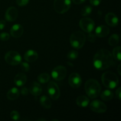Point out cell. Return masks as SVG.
I'll list each match as a JSON object with an SVG mask.
<instances>
[{"instance_id": "1", "label": "cell", "mask_w": 121, "mask_h": 121, "mask_svg": "<svg viewBox=\"0 0 121 121\" xmlns=\"http://www.w3.org/2000/svg\"><path fill=\"white\" fill-rule=\"evenodd\" d=\"M113 61V56L109 51L100 49L94 56L93 63L96 69L104 70L112 66Z\"/></svg>"}, {"instance_id": "2", "label": "cell", "mask_w": 121, "mask_h": 121, "mask_svg": "<svg viewBox=\"0 0 121 121\" xmlns=\"http://www.w3.org/2000/svg\"><path fill=\"white\" fill-rule=\"evenodd\" d=\"M86 94L91 99L98 98L101 92V86L96 80L90 79L86 81L85 85Z\"/></svg>"}, {"instance_id": "3", "label": "cell", "mask_w": 121, "mask_h": 121, "mask_svg": "<svg viewBox=\"0 0 121 121\" xmlns=\"http://www.w3.org/2000/svg\"><path fill=\"white\" fill-rule=\"evenodd\" d=\"M102 82L107 88L114 89L119 84V79L115 73L106 72L102 76Z\"/></svg>"}, {"instance_id": "4", "label": "cell", "mask_w": 121, "mask_h": 121, "mask_svg": "<svg viewBox=\"0 0 121 121\" xmlns=\"http://www.w3.org/2000/svg\"><path fill=\"white\" fill-rule=\"evenodd\" d=\"M86 35L83 32L76 31L72 33L70 38V42L72 47L76 49L83 47L86 42Z\"/></svg>"}, {"instance_id": "5", "label": "cell", "mask_w": 121, "mask_h": 121, "mask_svg": "<svg viewBox=\"0 0 121 121\" xmlns=\"http://www.w3.org/2000/svg\"><path fill=\"white\" fill-rule=\"evenodd\" d=\"M71 6V0H54V9L59 14L68 11Z\"/></svg>"}, {"instance_id": "6", "label": "cell", "mask_w": 121, "mask_h": 121, "mask_svg": "<svg viewBox=\"0 0 121 121\" xmlns=\"http://www.w3.org/2000/svg\"><path fill=\"white\" fill-rule=\"evenodd\" d=\"M5 60L11 66H16L21 62V57L16 51H9L5 56Z\"/></svg>"}, {"instance_id": "7", "label": "cell", "mask_w": 121, "mask_h": 121, "mask_svg": "<svg viewBox=\"0 0 121 121\" xmlns=\"http://www.w3.org/2000/svg\"><path fill=\"white\" fill-rule=\"evenodd\" d=\"M67 74V69L63 66H58L54 68L52 72V76L57 81L62 80L66 78Z\"/></svg>"}, {"instance_id": "8", "label": "cell", "mask_w": 121, "mask_h": 121, "mask_svg": "<svg viewBox=\"0 0 121 121\" xmlns=\"http://www.w3.org/2000/svg\"><path fill=\"white\" fill-rule=\"evenodd\" d=\"M48 95L53 100H57L60 96V91L58 85L54 82L50 81L47 86Z\"/></svg>"}, {"instance_id": "9", "label": "cell", "mask_w": 121, "mask_h": 121, "mask_svg": "<svg viewBox=\"0 0 121 121\" xmlns=\"http://www.w3.org/2000/svg\"><path fill=\"white\" fill-rule=\"evenodd\" d=\"M79 26L81 29L86 33H91L95 27V22L89 18H83L79 22Z\"/></svg>"}, {"instance_id": "10", "label": "cell", "mask_w": 121, "mask_h": 121, "mask_svg": "<svg viewBox=\"0 0 121 121\" xmlns=\"http://www.w3.org/2000/svg\"><path fill=\"white\" fill-rule=\"evenodd\" d=\"M90 108L92 111L98 113H104L107 110L106 105L99 100H93L90 105Z\"/></svg>"}, {"instance_id": "11", "label": "cell", "mask_w": 121, "mask_h": 121, "mask_svg": "<svg viewBox=\"0 0 121 121\" xmlns=\"http://www.w3.org/2000/svg\"><path fill=\"white\" fill-rule=\"evenodd\" d=\"M68 81L70 86L74 89L79 88L81 86L82 82L81 77L77 73H72L69 78Z\"/></svg>"}, {"instance_id": "12", "label": "cell", "mask_w": 121, "mask_h": 121, "mask_svg": "<svg viewBox=\"0 0 121 121\" xmlns=\"http://www.w3.org/2000/svg\"><path fill=\"white\" fill-rule=\"evenodd\" d=\"M18 17V10L15 7H10L7 9L5 17L7 21L12 22L15 21Z\"/></svg>"}, {"instance_id": "13", "label": "cell", "mask_w": 121, "mask_h": 121, "mask_svg": "<svg viewBox=\"0 0 121 121\" xmlns=\"http://www.w3.org/2000/svg\"><path fill=\"white\" fill-rule=\"evenodd\" d=\"M105 21L108 26L111 27H116L118 26L119 20L114 13H109L105 16Z\"/></svg>"}, {"instance_id": "14", "label": "cell", "mask_w": 121, "mask_h": 121, "mask_svg": "<svg viewBox=\"0 0 121 121\" xmlns=\"http://www.w3.org/2000/svg\"><path fill=\"white\" fill-rule=\"evenodd\" d=\"M24 29L21 24H14L12 26L10 30V34L11 36L14 38H19L22 36L23 34Z\"/></svg>"}, {"instance_id": "15", "label": "cell", "mask_w": 121, "mask_h": 121, "mask_svg": "<svg viewBox=\"0 0 121 121\" xmlns=\"http://www.w3.org/2000/svg\"><path fill=\"white\" fill-rule=\"evenodd\" d=\"M110 33V30L107 26L101 25L96 28L95 34L99 37H105L109 35Z\"/></svg>"}, {"instance_id": "16", "label": "cell", "mask_w": 121, "mask_h": 121, "mask_svg": "<svg viewBox=\"0 0 121 121\" xmlns=\"http://www.w3.org/2000/svg\"><path fill=\"white\" fill-rule=\"evenodd\" d=\"M24 57L25 60L28 62H34L37 60L38 53L33 50H28L25 53Z\"/></svg>"}, {"instance_id": "17", "label": "cell", "mask_w": 121, "mask_h": 121, "mask_svg": "<svg viewBox=\"0 0 121 121\" xmlns=\"http://www.w3.org/2000/svg\"><path fill=\"white\" fill-rule=\"evenodd\" d=\"M29 91L33 95L35 96H38L42 92V87L40 84L34 82L31 85Z\"/></svg>"}, {"instance_id": "18", "label": "cell", "mask_w": 121, "mask_h": 121, "mask_svg": "<svg viewBox=\"0 0 121 121\" xmlns=\"http://www.w3.org/2000/svg\"><path fill=\"white\" fill-rule=\"evenodd\" d=\"M27 82V76L22 73L17 74L14 78V83L17 86H22Z\"/></svg>"}, {"instance_id": "19", "label": "cell", "mask_w": 121, "mask_h": 121, "mask_svg": "<svg viewBox=\"0 0 121 121\" xmlns=\"http://www.w3.org/2000/svg\"><path fill=\"white\" fill-rule=\"evenodd\" d=\"M20 91L16 87H13L11 89L7 94V97L8 99L9 100H15V99H17L20 96Z\"/></svg>"}, {"instance_id": "20", "label": "cell", "mask_w": 121, "mask_h": 121, "mask_svg": "<svg viewBox=\"0 0 121 121\" xmlns=\"http://www.w3.org/2000/svg\"><path fill=\"white\" fill-rule=\"evenodd\" d=\"M76 104L80 107L86 108L89 104V99L86 96H80L76 99Z\"/></svg>"}, {"instance_id": "21", "label": "cell", "mask_w": 121, "mask_h": 121, "mask_svg": "<svg viewBox=\"0 0 121 121\" xmlns=\"http://www.w3.org/2000/svg\"><path fill=\"white\" fill-rule=\"evenodd\" d=\"M40 103L41 106L46 109H50L52 107V102L50 99L46 96L44 95L40 98Z\"/></svg>"}, {"instance_id": "22", "label": "cell", "mask_w": 121, "mask_h": 121, "mask_svg": "<svg viewBox=\"0 0 121 121\" xmlns=\"http://www.w3.org/2000/svg\"><path fill=\"white\" fill-rule=\"evenodd\" d=\"M100 98L104 101H109L113 99V93L109 90H105L101 93Z\"/></svg>"}, {"instance_id": "23", "label": "cell", "mask_w": 121, "mask_h": 121, "mask_svg": "<svg viewBox=\"0 0 121 121\" xmlns=\"http://www.w3.org/2000/svg\"><path fill=\"white\" fill-rule=\"evenodd\" d=\"M109 44L111 46H116L119 42V36L118 34H112L108 40Z\"/></svg>"}, {"instance_id": "24", "label": "cell", "mask_w": 121, "mask_h": 121, "mask_svg": "<svg viewBox=\"0 0 121 121\" xmlns=\"http://www.w3.org/2000/svg\"><path fill=\"white\" fill-rule=\"evenodd\" d=\"M50 79V76L49 74L47 73H43L40 74V75L38 76L37 80L41 83H46L48 82Z\"/></svg>"}, {"instance_id": "25", "label": "cell", "mask_w": 121, "mask_h": 121, "mask_svg": "<svg viewBox=\"0 0 121 121\" xmlns=\"http://www.w3.org/2000/svg\"><path fill=\"white\" fill-rule=\"evenodd\" d=\"M121 48L120 46H117L115 47L113 50V56L115 59L121 61Z\"/></svg>"}, {"instance_id": "26", "label": "cell", "mask_w": 121, "mask_h": 121, "mask_svg": "<svg viewBox=\"0 0 121 121\" xmlns=\"http://www.w3.org/2000/svg\"><path fill=\"white\" fill-rule=\"evenodd\" d=\"M92 7L90 5H86L85 7H84L83 8H82L81 11V14L82 16L86 17L89 15L90 14L92 13Z\"/></svg>"}, {"instance_id": "27", "label": "cell", "mask_w": 121, "mask_h": 121, "mask_svg": "<svg viewBox=\"0 0 121 121\" xmlns=\"http://www.w3.org/2000/svg\"><path fill=\"white\" fill-rule=\"evenodd\" d=\"M79 53L76 50H71L68 53L67 57L70 60H74L78 57Z\"/></svg>"}, {"instance_id": "28", "label": "cell", "mask_w": 121, "mask_h": 121, "mask_svg": "<svg viewBox=\"0 0 121 121\" xmlns=\"http://www.w3.org/2000/svg\"><path fill=\"white\" fill-rule=\"evenodd\" d=\"M10 117L14 121H18L20 119V116L17 111H13L10 113Z\"/></svg>"}, {"instance_id": "29", "label": "cell", "mask_w": 121, "mask_h": 121, "mask_svg": "<svg viewBox=\"0 0 121 121\" xmlns=\"http://www.w3.org/2000/svg\"><path fill=\"white\" fill-rule=\"evenodd\" d=\"M10 35L7 33H2L0 34V40L3 41H7L9 39Z\"/></svg>"}, {"instance_id": "30", "label": "cell", "mask_w": 121, "mask_h": 121, "mask_svg": "<svg viewBox=\"0 0 121 121\" xmlns=\"http://www.w3.org/2000/svg\"><path fill=\"white\" fill-rule=\"evenodd\" d=\"M20 64L22 70L24 72H28L30 70V65L28 63L26 62H21Z\"/></svg>"}, {"instance_id": "31", "label": "cell", "mask_w": 121, "mask_h": 121, "mask_svg": "<svg viewBox=\"0 0 121 121\" xmlns=\"http://www.w3.org/2000/svg\"><path fill=\"white\" fill-rule=\"evenodd\" d=\"M30 0H16V2L18 5L20 7H23L28 4Z\"/></svg>"}, {"instance_id": "32", "label": "cell", "mask_w": 121, "mask_h": 121, "mask_svg": "<svg viewBox=\"0 0 121 121\" xmlns=\"http://www.w3.org/2000/svg\"><path fill=\"white\" fill-rule=\"evenodd\" d=\"M87 39H88L89 41H90L91 43H94L96 39V34L89 33V34L88 35Z\"/></svg>"}, {"instance_id": "33", "label": "cell", "mask_w": 121, "mask_h": 121, "mask_svg": "<svg viewBox=\"0 0 121 121\" xmlns=\"http://www.w3.org/2000/svg\"><path fill=\"white\" fill-rule=\"evenodd\" d=\"M102 0H90V2L92 5L94 6H98L101 2Z\"/></svg>"}, {"instance_id": "34", "label": "cell", "mask_w": 121, "mask_h": 121, "mask_svg": "<svg viewBox=\"0 0 121 121\" xmlns=\"http://www.w3.org/2000/svg\"><path fill=\"white\" fill-rule=\"evenodd\" d=\"M116 96L119 100H121V88L120 87H118L116 91Z\"/></svg>"}, {"instance_id": "35", "label": "cell", "mask_w": 121, "mask_h": 121, "mask_svg": "<svg viewBox=\"0 0 121 121\" xmlns=\"http://www.w3.org/2000/svg\"><path fill=\"white\" fill-rule=\"evenodd\" d=\"M28 90L27 87H22L21 90V93L24 96H26L28 94Z\"/></svg>"}, {"instance_id": "36", "label": "cell", "mask_w": 121, "mask_h": 121, "mask_svg": "<svg viewBox=\"0 0 121 121\" xmlns=\"http://www.w3.org/2000/svg\"><path fill=\"white\" fill-rule=\"evenodd\" d=\"M6 25V22L4 20H0V30H2L5 28Z\"/></svg>"}, {"instance_id": "37", "label": "cell", "mask_w": 121, "mask_h": 121, "mask_svg": "<svg viewBox=\"0 0 121 121\" xmlns=\"http://www.w3.org/2000/svg\"><path fill=\"white\" fill-rule=\"evenodd\" d=\"M85 1L86 0H72V2L75 4H81L85 2Z\"/></svg>"}, {"instance_id": "38", "label": "cell", "mask_w": 121, "mask_h": 121, "mask_svg": "<svg viewBox=\"0 0 121 121\" xmlns=\"http://www.w3.org/2000/svg\"><path fill=\"white\" fill-rule=\"evenodd\" d=\"M121 64H119V66H118V73H119V75H121Z\"/></svg>"}]
</instances>
